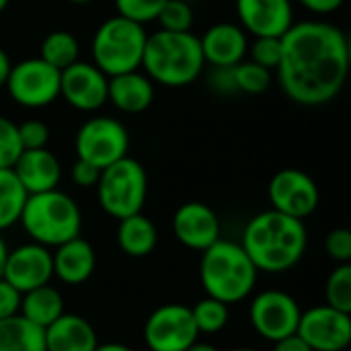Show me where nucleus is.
Returning <instances> with one entry per match:
<instances>
[{
    "label": "nucleus",
    "mask_w": 351,
    "mask_h": 351,
    "mask_svg": "<svg viewBox=\"0 0 351 351\" xmlns=\"http://www.w3.org/2000/svg\"><path fill=\"white\" fill-rule=\"evenodd\" d=\"M187 351H220L216 346H212V343H208V341H195V343H191Z\"/></svg>",
    "instance_id": "obj_44"
},
{
    "label": "nucleus",
    "mask_w": 351,
    "mask_h": 351,
    "mask_svg": "<svg viewBox=\"0 0 351 351\" xmlns=\"http://www.w3.org/2000/svg\"><path fill=\"white\" fill-rule=\"evenodd\" d=\"M191 317L199 335H216L226 329L230 321V308L222 300L206 296L191 306Z\"/></svg>",
    "instance_id": "obj_28"
},
{
    "label": "nucleus",
    "mask_w": 351,
    "mask_h": 351,
    "mask_svg": "<svg viewBox=\"0 0 351 351\" xmlns=\"http://www.w3.org/2000/svg\"><path fill=\"white\" fill-rule=\"evenodd\" d=\"M197 339L191 308L179 302L160 304L144 323V343L150 351H187Z\"/></svg>",
    "instance_id": "obj_10"
},
{
    "label": "nucleus",
    "mask_w": 351,
    "mask_h": 351,
    "mask_svg": "<svg viewBox=\"0 0 351 351\" xmlns=\"http://www.w3.org/2000/svg\"><path fill=\"white\" fill-rule=\"evenodd\" d=\"M2 278L21 294L49 284L53 278L51 249L33 241L19 245L16 249L8 251Z\"/></svg>",
    "instance_id": "obj_15"
},
{
    "label": "nucleus",
    "mask_w": 351,
    "mask_h": 351,
    "mask_svg": "<svg viewBox=\"0 0 351 351\" xmlns=\"http://www.w3.org/2000/svg\"><path fill=\"white\" fill-rule=\"evenodd\" d=\"M239 25L253 37H282L294 25L292 0H234Z\"/></svg>",
    "instance_id": "obj_17"
},
{
    "label": "nucleus",
    "mask_w": 351,
    "mask_h": 351,
    "mask_svg": "<svg viewBox=\"0 0 351 351\" xmlns=\"http://www.w3.org/2000/svg\"><path fill=\"white\" fill-rule=\"evenodd\" d=\"M78 56H80V45H78V39L70 31L47 33L39 47V58L60 72L68 68L70 64L78 62Z\"/></svg>",
    "instance_id": "obj_27"
},
{
    "label": "nucleus",
    "mask_w": 351,
    "mask_h": 351,
    "mask_svg": "<svg viewBox=\"0 0 351 351\" xmlns=\"http://www.w3.org/2000/svg\"><path fill=\"white\" fill-rule=\"evenodd\" d=\"M298 2L315 14H333L343 6L346 0H298Z\"/></svg>",
    "instance_id": "obj_40"
},
{
    "label": "nucleus",
    "mask_w": 351,
    "mask_h": 351,
    "mask_svg": "<svg viewBox=\"0 0 351 351\" xmlns=\"http://www.w3.org/2000/svg\"><path fill=\"white\" fill-rule=\"evenodd\" d=\"M105 76L93 62H74L60 72V97L76 111L95 113L107 103Z\"/></svg>",
    "instance_id": "obj_14"
},
{
    "label": "nucleus",
    "mask_w": 351,
    "mask_h": 351,
    "mask_svg": "<svg viewBox=\"0 0 351 351\" xmlns=\"http://www.w3.org/2000/svg\"><path fill=\"white\" fill-rule=\"evenodd\" d=\"M247 53L251 56V62L274 72L282 60V37H253Z\"/></svg>",
    "instance_id": "obj_32"
},
{
    "label": "nucleus",
    "mask_w": 351,
    "mask_h": 351,
    "mask_svg": "<svg viewBox=\"0 0 351 351\" xmlns=\"http://www.w3.org/2000/svg\"><path fill=\"white\" fill-rule=\"evenodd\" d=\"M19 142L23 150H35V148H47L49 142V128L41 119H27L16 125Z\"/></svg>",
    "instance_id": "obj_35"
},
{
    "label": "nucleus",
    "mask_w": 351,
    "mask_h": 351,
    "mask_svg": "<svg viewBox=\"0 0 351 351\" xmlns=\"http://www.w3.org/2000/svg\"><path fill=\"white\" fill-rule=\"evenodd\" d=\"M8 2H10V0H0V12L8 6Z\"/></svg>",
    "instance_id": "obj_47"
},
{
    "label": "nucleus",
    "mask_w": 351,
    "mask_h": 351,
    "mask_svg": "<svg viewBox=\"0 0 351 351\" xmlns=\"http://www.w3.org/2000/svg\"><path fill=\"white\" fill-rule=\"evenodd\" d=\"M267 197L271 210L304 220L317 212L321 202V191L308 173L300 169H282L271 177L267 187Z\"/></svg>",
    "instance_id": "obj_12"
},
{
    "label": "nucleus",
    "mask_w": 351,
    "mask_h": 351,
    "mask_svg": "<svg viewBox=\"0 0 351 351\" xmlns=\"http://www.w3.org/2000/svg\"><path fill=\"white\" fill-rule=\"evenodd\" d=\"M234 82H237V90L245 93V95H261L271 86L274 74L271 70L251 62V60H243L239 62L234 68Z\"/></svg>",
    "instance_id": "obj_30"
},
{
    "label": "nucleus",
    "mask_w": 351,
    "mask_h": 351,
    "mask_svg": "<svg viewBox=\"0 0 351 351\" xmlns=\"http://www.w3.org/2000/svg\"><path fill=\"white\" fill-rule=\"evenodd\" d=\"M70 4H90V2H95V0H68Z\"/></svg>",
    "instance_id": "obj_46"
},
{
    "label": "nucleus",
    "mask_w": 351,
    "mask_h": 351,
    "mask_svg": "<svg viewBox=\"0 0 351 351\" xmlns=\"http://www.w3.org/2000/svg\"><path fill=\"white\" fill-rule=\"evenodd\" d=\"M95 189L101 210L121 220L142 212L148 195V175L140 160L123 156L101 171Z\"/></svg>",
    "instance_id": "obj_7"
},
{
    "label": "nucleus",
    "mask_w": 351,
    "mask_h": 351,
    "mask_svg": "<svg viewBox=\"0 0 351 351\" xmlns=\"http://www.w3.org/2000/svg\"><path fill=\"white\" fill-rule=\"evenodd\" d=\"M257 267L241 247V243L218 239L212 247L202 251L199 282L206 296L237 304L247 300L257 286Z\"/></svg>",
    "instance_id": "obj_4"
},
{
    "label": "nucleus",
    "mask_w": 351,
    "mask_h": 351,
    "mask_svg": "<svg viewBox=\"0 0 351 351\" xmlns=\"http://www.w3.org/2000/svg\"><path fill=\"white\" fill-rule=\"evenodd\" d=\"M29 193L12 173V169H0V232L19 224Z\"/></svg>",
    "instance_id": "obj_26"
},
{
    "label": "nucleus",
    "mask_w": 351,
    "mask_h": 351,
    "mask_svg": "<svg viewBox=\"0 0 351 351\" xmlns=\"http://www.w3.org/2000/svg\"><path fill=\"white\" fill-rule=\"evenodd\" d=\"M160 29L165 31H191L193 27V8L185 0H167L156 16Z\"/></svg>",
    "instance_id": "obj_31"
},
{
    "label": "nucleus",
    "mask_w": 351,
    "mask_h": 351,
    "mask_svg": "<svg viewBox=\"0 0 351 351\" xmlns=\"http://www.w3.org/2000/svg\"><path fill=\"white\" fill-rule=\"evenodd\" d=\"M10 66H12V62H10V58H8V53L0 47V88H2L4 82H6V76H8V72H10Z\"/></svg>",
    "instance_id": "obj_42"
},
{
    "label": "nucleus",
    "mask_w": 351,
    "mask_h": 351,
    "mask_svg": "<svg viewBox=\"0 0 351 351\" xmlns=\"http://www.w3.org/2000/svg\"><path fill=\"white\" fill-rule=\"evenodd\" d=\"M228 351H257V350H253V348H234V350H228Z\"/></svg>",
    "instance_id": "obj_48"
},
{
    "label": "nucleus",
    "mask_w": 351,
    "mask_h": 351,
    "mask_svg": "<svg viewBox=\"0 0 351 351\" xmlns=\"http://www.w3.org/2000/svg\"><path fill=\"white\" fill-rule=\"evenodd\" d=\"M271 351H313V350L306 346V341H304L298 333H294V335H288V337H284V339H280V341H274V350Z\"/></svg>",
    "instance_id": "obj_41"
},
{
    "label": "nucleus",
    "mask_w": 351,
    "mask_h": 351,
    "mask_svg": "<svg viewBox=\"0 0 351 351\" xmlns=\"http://www.w3.org/2000/svg\"><path fill=\"white\" fill-rule=\"evenodd\" d=\"M8 245L6 241L2 239V232H0V278H2V271H4V263H6V255H8Z\"/></svg>",
    "instance_id": "obj_45"
},
{
    "label": "nucleus",
    "mask_w": 351,
    "mask_h": 351,
    "mask_svg": "<svg viewBox=\"0 0 351 351\" xmlns=\"http://www.w3.org/2000/svg\"><path fill=\"white\" fill-rule=\"evenodd\" d=\"M140 66L154 84L169 88L189 86L202 76L206 66L199 37L191 31L158 29L148 35Z\"/></svg>",
    "instance_id": "obj_3"
},
{
    "label": "nucleus",
    "mask_w": 351,
    "mask_h": 351,
    "mask_svg": "<svg viewBox=\"0 0 351 351\" xmlns=\"http://www.w3.org/2000/svg\"><path fill=\"white\" fill-rule=\"evenodd\" d=\"M276 72L292 103L304 107L331 103L350 74L348 35L327 21L294 23L282 35V60Z\"/></svg>",
    "instance_id": "obj_1"
},
{
    "label": "nucleus",
    "mask_w": 351,
    "mask_h": 351,
    "mask_svg": "<svg viewBox=\"0 0 351 351\" xmlns=\"http://www.w3.org/2000/svg\"><path fill=\"white\" fill-rule=\"evenodd\" d=\"M146 39L148 33L144 25L115 14L103 21L93 35V64L105 76H117L138 70L142 64Z\"/></svg>",
    "instance_id": "obj_6"
},
{
    "label": "nucleus",
    "mask_w": 351,
    "mask_h": 351,
    "mask_svg": "<svg viewBox=\"0 0 351 351\" xmlns=\"http://www.w3.org/2000/svg\"><path fill=\"white\" fill-rule=\"evenodd\" d=\"M10 99L25 109H41L60 99V70L37 58L10 66L4 82Z\"/></svg>",
    "instance_id": "obj_9"
},
{
    "label": "nucleus",
    "mask_w": 351,
    "mask_h": 351,
    "mask_svg": "<svg viewBox=\"0 0 351 351\" xmlns=\"http://www.w3.org/2000/svg\"><path fill=\"white\" fill-rule=\"evenodd\" d=\"M173 232L183 247L202 253L222 239V224L218 214L208 204L185 202L173 216Z\"/></svg>",
    "instance_id": "obj_16"
},
{
    "label": "nucleus",
    "mask_w": 351,
    "mask_h": 351,
    "mask_svg": "<svg viewBox=\"0 0 351 351\" xmlns=\"http://www.w3.org/2000/svg\"><path fill=\"white\" fill-rule=\"evenodd\" d=\"M117 222H119L117 232H115L117 247L128 257L142 259V257H148L156 249V245H158V228L148 216L138 212V214H132V216L121 218Z\"/></svg>",
    "instance_id": "obj_23"
},
{
    "label": "nucleus",
    "mask_w": 351,
    "mask_h": 351,
    "mask_svg": "<svg viewBox=\"0 0 351 351\" xmlns=\"http://www.w3.org/2000/svg\"><path fill=\"white\" fill-rule=\"evenodd\" d=\"M0 351H45V333L21 315L0 321Z\"/></svg>",
    "instance_id": "obj_25"
},
{
    "label": "nucleus",
    "mask_w": 351,
    "mask_h": 351,
    "mask_svg": "<svg viewBox=\"0 0 351 351\" xmlns=\"http://www.w3.org/2000/svg\"><path fill=\"white\" fill-rule=\"evenodd\" d=\"M43 333L45 351H95L99 346L95 327L80 315L64 313Z\"/></svg>",
    "instance_id": "obj_22"
},
{
    "label": "nucleus",
    "mask_w": 351,
    "mask_h": 351,
    "mask_svg": "<svg viewBox=\"0 0 351 351\" xmlns=\"http://www.w3.org/2000/svg\"><path fill=\"white\" fill-rule=\"evenodd\" d=\"M232 68H234V66H232ZM232 68H212L210 86H212L218 95H232V93H239V90H237L234 70H232Z\"/></svg>",
    "instance_id": "obj_39"
},
{
    "label": "nucleus",
    "mask_w": 351,
    "mask_h": 351,
    "mask_svg": "<svg viewBox=\"0 0 351 351\" xmlns=\"http://www.w3.org/2000/svg\"><path fill=\"white\" fill-rule=\"evenodd\" d=\"M296 333L313 351H343L351 343V315L329 304L302 311Z\"/></svg>",
    "instance_id": "obj_13"
},
{
    "label": "nucleus",
    "mask_w": 351,
    "mask_h": 351,
    "mask_svg": "<svg viewBox=\"0 0 351 351\" xmlns=\"http://www.w3.org/2000/svg\"><path fill=\"white\" fill-rule=\"evenodd\" d=\"M21 308V292L12 288L4 278H0V321L19 315Z\"/></svg>",
    "instance_id": "obj_37"
},
{
    "label": "nucleus",
    "mask_w": 351,
    "mask_h": 351,
    "mask_svg": "<svg viewBox=\"0 0 351 351\" xmlns=\"http://www.w3.org/2000/svg\"><path fill=\"white\" fill-rule=\"evenodd\" d=\"M241 247L257 271L284 274L302 261L308 247V232L304 220L269 208L247 222Z\"/></svg>",
    "instance_id": "obj_2"
},
{
    "label": "nucleus",
    "mask_w": 351,
    "mask_h": 351,
    "mask_svg": "<svg viewBox=\"0 0 351 351\" xmlns=\"http://www.w3.org/2000/svg\"><path fill=\"white\" fill-rule=\"evenodd\" d=\"M206 64L212 68H232L245 60L249 37L237 23H216L199 37Z\"/></svg>",
    "instance_id": "obj_18"
},
{
    "label": "nucleus",
    "mask_w": 351,
    "mask_h": 351,
    "mask_svg": "<svg viewBox=\"0 0 351 351\" xmlns=\"http://www.w3.org/2000/svg\"><path fill=\"white\" fill-rule=\"evenodd\" d=\"M165 2L167 0H115V10L123 19L146 25L156 21Z\"/></svg>",
    "instance_id": "obj_33"
},
{
    "label": "nucleus",
    "mask_w": 351,
    "mask_h": 351,
    "mask_svg": "<svg viewBox=\"0 0 351 351\" xmlns=\"http://www.w3.org/2000/svg\"><path fill=\"white\" fill-rule=\"evenodd\" d=\"M76 158H82L101 171L115 160L128 156L130 152V134L128 128L107 115L88 117L76 132L74 138Z\"/></svg>",
    "instance_id": "obj_8"
},
{
    "label": "nucleus",
    "mask_w": 351,
    "mask_h": 351,
    "mask_svg": "<svg viewBox=\"0 0 351 351\" xmlns=\"http://www.w3.org/2000/svg\"><path fill=\"white\" fill-rule=\"evenodd\" d=\"M21 152L23 146L19 142L16 123L0 115V169H10Z\"/></svg>",
    "instance_id": "obj_34"
},
{
    "label": "nucleus",
    "mask_w": 351,
    "mask_h": 351,
    "mask_svg": "<svg viewBox=\"0 0 351 351\" xmlns=\"http://www.w3.org/2000/svg\"><path fill=\"white\" fill-rule=\"evenodd\" d=\"M95 351H134V350H132V348H128V346H123V343H113V341H111V343H103V346L99 343Z\"/></svg>",
    "instance_id": "obj_43"
},
{
    "label": "nucleus",
    "mask_w": 351,
    "mask_h": 351,
    "mask_svg": "<svg viewBox=\"0 0 351 351\" xmlns=\"http://www.w3.org/2000/svg\"><path fill=\"white\" fill-rule=\"evenodd\" d=\"M107 103L128 115L144 113L154 103V82L140 70L109 76Z\"/></svg>",
    "instance_id": "obj_20"
},
{
    "label": "nucleus",
    "mask_w": 351,
    "mask_h": 351,
    "mask_svg": "<svg viewBox=\"0 0 351 351\" xmlns=\"http://www.w3.org/2000/svg\"><path fill=\"white\" fill-rule=\"evenodd\" d=\"M325 304L351 315V263L337 265L325 282Z\"/></svg>",
    "instance_id": "obj_29"
},
{
    "label": "nucleus",
    "mask_w": 351,
    "mask_h": 351,
    "mask_svg": "<svg viewBox=\"0 0 351 351\" xmlns=\"http://www.w3.org/2000/svg\"><path fill=\"white\" fill-rule=\"evenodd\" d=\"M325 253L337 265L351 263V232L348 228H333L325 239Z\"/></svg>",
    "instance_id": "obj_36"
},
{
    "label": "nucleus",
    "mask_w": 351,
    "mask_h": 351,
    "mask_svg": "<svg viewBox=\"0 0 351 351\" xmlns=\"http://www.w3.org/2000/svg\"><path fill=\"white\" fill-rule=\"evenodd\" d=\"M300 315V304L284 290H263L251 300L249 306V321L253 329L259 337L271 343L294 335Z\"/></svg>",
    "instance_id": "obj_11"
},
{
    "label": "nucleus",
    "mask_w": 351,
    "mask_h": 351,
    "mask_svg": "<svg viewBox=\"0 0 351 351\" xmlns=\"http://www.w3.org/2000/svg\"><path fill=\"white\" fill-rule=\"evenodd\" d=\"M19 315L31 321L33 325L45 329L49 327L58 317L64 315V298L60 290H56L51 284L33 288L25 294H21V308Z\"/></svg>",
    "instance_id": "obj_24"
},
{
    "label": "nucleus",
    "mask_w": 351,
    "mask_h": 351,
    "mask_svg": "<svg viewBox=\"0 0 351 351\" xmlns=\"http://www.w3.org/2000/svg\"><path fill=\"white\" fill-rule=\"evenodd\" d=\"M10 169L29 195L58 189L62 181L60 158L47 148L23 150Z\"/></svg>",
    "instance_id": "obj_19"
},
{
    "label": "nucleus",
    "mask_w": 351,
    "mask_h": 351,
    "mask_svg": "<svg viewBox=\"0 0 351 351\" xmlns=\"http://www.w3.org/2000/svg\"><path fill=\"white\" fill-rule=\"evenodd\" d=\"M70 177H72V181L78 187L88 189V187H95L97 185V181L101 177V169L95 167V165H90V162H86V160H82V158H76V162L72 165Z\"/></svg>",
    "instance_id": "obj_38"
},
{
    "label": "nucleus",
    "mask_w": 351,
    "mask_h": 351,
    "mask_svg": "<svg viewBox=\"0 0 351 351\" xmlns=\"http://www.w3.org/2000/svg\"><path fill=\"white\" fill-rule=\"evenodd\" d=\"M19 224L33 243L56 249L58 245L80 237L82 212L66 191L51 189L27 197Z\"/></svg>",
    "instance_id": "obj_5"
},
{
    "label": "nucleus",
    "mask_w": 351,
    "mask_h": 351,
    "mask_svg": "<svg viewBox=\"0 0 351 351\" xmlns=\"http://www.w3.org/2000/svg\"><path fill=\"white\" fill-rule=\"evenodd\" d=\"M53 259V278H58L62 284L68 286H80L84 284L97 267V253L93 245L82 239H70L56 247L51 253Z\"/></svg>",
    "instance_id": "obj_21"
}]
</instances>
